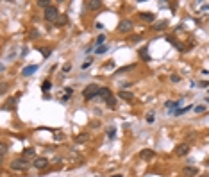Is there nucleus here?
Instances as JSON below:
<instances>
[{"label":"nucleus","instance_id":"4c0bfd02","mask_svg":"<svg viewBox=\"0 0 209 177\" xmlns=\"http://www.w3.org/2000/svg\"><path fill=\"white\" fill-rule=\"evenodd\" d=\"M111 177H123V175H120V173H114V175H111Z\"/></svg>","mask_w":209,"mask_h":177},{"label":"nucleus","instance_id":"aec40b11","mask_svg":"<svg viewBox=\"0 0 209 177\" xmlns=\"http://www.w3.org/2000/svg\"><path fill=\"white\" fill-rule=\"evenodd\" d=\"M179 104H180V100H179V102H170V100H168V102H166L165 106L168 107V111H172V113H175V107H177Z\"/></svg>","mask_w":209,"mask_h":177},{"label":"nucleus","instance_id":"f03ea898","mask_svg":"<svg viewBox=\"0 0 209 177\" xmlns=\"http://www.w3.org/2000/svg\"><path fill=\"white\" fill-rule=\"evenodd\" d=\"M98 91H100L98 84L91 82V84H88L84 90H82V97H84V100H91V98H95V97L98 95Z\"/></svg>","mask_w":209,"mask_h":177},{"label":"nucleus","instance_id":"7c9ffc66","mask_svg":"<svg viewBox=\"0 0 209 177\" xmlns=\"http://www.w3.org/2000/svg\"><path fill=\"white\" fill-rule=\"evenodd\" d=\"M38 34H39V32H38V29H32V31H31V39H36V38H38Z\"/></svg>","mask_w":209,"mask_h":177},{"label":"nucleus","instance_id":"6e6552de","mask_svg":"<svg viewBox=\"0 0 209 177\" xmlns=\"http://www.w3.org/2000/svg\"><path fill=\"white\" fill-rule=\"evenodd\" d=\"M188 152H190V145H188V143H180V145L175 147V156H179V158L186 156Z\"/></svg>","mask_w":209,"mask_h":177},{"label":"nucleus","instance_id":"72a5a7b5","mask_svg":"<svg viewBox=\"0 0 209 177\" xmlns=\"http://www.w3.org/2000/svg\"><path fill=\"white\" fill-rule=\"evenodd\" d=\"M64 93H66L68 97H72V93H73V88H64Z\"/></svg>","mask_w":209,"mask_h":177},{"label":"nucleus","instance_id":"393cba45","mask_svg":"<svg viewBox=\"0 0 209 177\" xmlns=\"http://www.w3.org/2000/svg\"><path fill=\"white\" fill-rule=\"evenodd\" d=\"M50 88H52V82H50V81H45L43 86H41V90H43V91H49Z\"/></svg>","mask_w":209,"mask_h":177},{"label":"nucleus","instance_id":"f257e3e1","mask_svg":"<svg viewBox=\"0 0 209 177\" xmlns=\"http://www.w3.org/2000/svg\"><path fill=\"white\" fill-rule=\"evenodd\" d=\"M31 166H32V165H31L29 159H25V158H16V159H13L11 165H9V168H11L13 172H27Z\"/></svg>","mask_w":209,"mask_h":177},{"label":"nucleus","instance_id":"2eb2a0df","mask_svg":"<svg viewBox=\"0 0 209 177\" xmlns=\"http://www.w3.org/2000/svg\"><path fill=\"white\" fill-rule=\"evenodd\" d=\"M191 107H195V106H186V107H180V109H175V113H173V115H175V116H180V115H184V113H188V111H190Z\"/></svg>","mask_w":209,"mask_h":177},{"label":"nucleus","instance_id":"4be33fe9","mask_svg":"<svg viewBox=\"0 0 209 177\" xmlns=\"http://www.w3.org/2000/svg\"><path fill=\"white\" fill-rule=\"evenodd\" d=\"M114 136H116V129H114V127H109V129H107V138L113 140Z\"/></svg>","mask_w":209,"mask_h":177},{"label":"nucleus","instance_id":"412c9836","mask_svg":"<svg viewBox=\"0 0 209 177\" xmlns=\"http://www.w3.org/2000/svg\"><path fill=\"white\" fill-rule=\"evenodd\" d=\"M106 104H107V107H111V109H116V98H114V97H111V98H109Z\"/></svg>","mask_w":209,"mask_h":177},{"label":"nucleus","instance_id":"2f4dec72","mask_svg":"<svg viewBox=\"0 0 209 177\" xmlns=\"http://www.w3.org/2000/svg\"><path fill=\"white\" fill-rule=\"evenodd\" d=\"M70 70H72V64H70V63H68V64H64V66H63V72H64V74H68V72H70Z\"/></svg>","mask_w":209,"mask_h":177},{"label":"nucleus","instance_id":"bb28decb","mask_svg":"<svg viewBox=\"0 0 209 177\" xmlns=\"http://www.w3.org/2000/svg\"><path fill=\"white\" fill-rule=\"evenodd\" d=\"M134 66L131 64V66H123V68H120V70H116V74H123V72H129V70H132Z\"/></svg>","mask_w":209,"mask_h":177},{"label":"nucleus","instance_id":"4468645a","mask_svg":"<svg viewBox=\"0 0 209 177\" xmlns=\"http://www.w3.org/2000/svg\"><path fill=\"white\" fill-rule=\"evenodd\" d=\"M168 24H170L168 20H161L159 24H156V25H154V29H156V31H165V29L168 27Z\"/></svg>","mask_w":209,"mask_h":177},{"label":"nucleus","instance_id":"423d86ee","mask_svg":"<svg viewBox=\"0 0 209 177\" xmlns=\"http://www.w3.org/2000/svg\"><path fill=\"white\" fill-rule=\"evenodd\" d=\"M182 175H184V177H198V168L188 165V166L182 168Z\"/></svg>","mask_w":209,"mask_h":177},{"label":"nucleus","instance_id":"dca6fc26","mask_svg":"<svg viewBox=\"0 0 209 177\" xmlns=\"http://www.w3.org/2000/svg\"><path fill=\"white\" fill-rule=\"evenodd\" d=\"M34 156H36V150H34V148H25V150H23V156H21V158L29 159V158H34Z\"/></svg>","mask_w":209,"mask_h":177},{"label":"nucleus","instance_id":"a878e982","mask_svg":"<svg viewBox=\"0 0 209 177\" xmlns=\"http://www.w3.org/2000/svg\"><path fill=\"white\" fill-rule=\"evenodd\" d=\"M106 52H107V47H106V45L97 47V50H95V54H106Z\"/></svg>","mask_w":209,"mask_h":177},{"label":"nucleus","instance_id":"9b49d317","mask_svg":"<svg viewBox=\"0 0 209 177\" xmlns=\"http://www.w3.org/2000/svg\"><path fill=\"white\" fill-rule=\"evenodd\" d=\"M139 20L141 21H148V24H152V21L156 20L152 13H139Z\"/></svg>","mask_w":209,"mask_h":177},{"label":"nucleus","instance_id":"c85d7f7f","mask_svg":"<svg viewBox=\"0 0 209 177\" xmlns=\"http://www.w3.org/2000/svg\"><path fill=\"white\" fill-rule=\"evenodd\" d=\"M104 41H106V36H98V38H97V47H102Z\"/></svg>","mask_w":209,"mask_h":177},{"label":"nucleus","instance_id":"ea45409f","mask_svg":"<svg viewBox=\"0 0 209 177\" xmlns=\"http://www.w3.org/2000/svg\"><path fill=\"white\" fill-rule=\"evenodd\" d=\"M205 100H207V102H209V97H207V98H205Z\"/></svg>","mask_w":209,"mask_h":177},{"label":"nucleus","instance_id":"a211bd4d","mask_svg":"<svg viewBox=\"0 0 209 177\" xmlns=\"http://www.w3.org/2000/svg\"><path fill=\"white\" fill-rule=\"evenodd\" d=\"M147 50H148L147 47H143L141 50H139V57H141L143 61H150V56H148V52H147Z\"/></svg>","mask_w":209,"mask_h":177},{"label":"nucleus","instance_id":"7ed1b4c3","mask_svg":"<svg viewBox=\"0 0 209 177\" xmlns=\"http://www.w3.org/2000/svg\"><path fill=\"white\" fill-rule=\"evenodd\" d=\"M43 16H45L46 21H54V24H56V20H57L61 14H59V9L52 4L50 7H46V9H45V14H43Z\"/></svg>","mask_w":209,"mask_h":177},{"label":"nucleus","instance_id":"cd10ccee","mask_svg":"<svg viewBox=\"0 0 209 177\" xmlns=\"http://www.w3.org/2000/svg\"><path fill=\"white\" fill-rule=\"evenodd\" d=\"M170 81H172V82H173V84H177V82H179V81H180V77H179V75H177V74H172V75H170Z\"/></svg>","mask_w":209,"mask_h":177},{"label":"nucleus","instance_id":"e433bc0d","mask_svg":"<svg viewBox=\"0 0 209 177\" xmlns=\"http://www.w3.org/2000/svg\"><path fill=\"white\" fill-rule=\"evenodd\" d=\"M202 9H204V11H209V4H205V6H204Z\"/></svg>","mask_w":209,"mask_h":177},{"label":"nucleus","instance_id":"9d476101","mask_svg":"<svg viewBox=\"0 0 209 177\" xmlns=\"http://www.w3.org/2000/svg\"><path fill=\"white\" fill-rule=\"evenodd\" d=\"M98 97L102 98V100H109L111 97H113V93H111V90H109V88H100V91H98Z\"/></svg>","mask_w":209,"mask_h":177},{"label":"nucleus","instance_id":"ddd939ff","mask_svg":"<svg viewBox=\"0 0 209 177\" xmlns=\"http://www.w3.org/2000/svg\"><path fill=\"white\" fill-rule=\"evenodd\" d=\"M38 70V64H31V66H25V68H23V75H25V77H29V75H32L34 72Z\"/></svg>","mask_w":209,"mask_h":177},{"label":"nucleus","instance_id":"58836bf2","mask_svg":"<svg viewBox=\"0 0 209 177\" xmlns=\"http://www.w3.org/2000/svg\"><path fill=\"white\" fill-rule=\"evenodd\" d=\"M198 177H209V175H198Z\"/></svg>","mask_w":209,"mask_h":177},{"label":"nucleus","instance_id":"f3484780","mask_svg":"<svg viewBox=\"0 0 209 177\" xmlns=\"http://www.w3.org/2000/svg\"><path fill=\"white\" fill-rule=\"evenodd\" d=\"M66 21H68V16H66V14H61V16L56 20V25L63 27V25H66Z\"/></svg>","mask_w":209,"mask_h":177},{"label":"nucleus","instance_id":"f704fd0d","mask_svg":"<svg viewBox=\"0 0 209 177\" xmlns=\"http://www.w3.org/2000/svg\"><path fill=\"white\" fill-rule=\"evenodd\" d=\"M198 86H200V88H207V86H209V82H207V81H200V82H198Z\"/></svg>","mask_w":209,"mask_h":177},{"label":"nucleus","instance_id":"0eeeda50","mask_svg":"<svg viewBox=\"0 0 209 177\" xmlns=\"http://www.w3.org/2000/svg\"><path fill=\"white\" fill-rule=\"evenodd\" d=\"M154 156H156V150H152V148H143L139 152V158L143 161H150V159H154Z\"/></svg>","mask_w":209,"mask_h":177},{"label":"nucleus","instance_id":"c756f323","mask_svg":"<svg viewBox=\"0 0 209 177\" xmlns=\"http://www.w3.org/2000/svg\"><path fill=\"white\" fill-rule=\"evenodd\" d=\"M147 123H154V113H147Z\"/></svg>","mask_w":209,"mask_h":177},{"label":"nucleus","instance_id":"473e14b6","mask_svg":"<svg viewBox=\"0 0 209 177\" xmlns=\"http://www.w3.org/2000/svg\"><path fill=\"white\" fill-rule=\"evenodd\" d=\"M89 66H91V61H86V63H82V64H81V68H82V70H86V68H89Z\"/></svg>","mask_w":209,"mask_h":177},{"label":"nucleus","instance_id":"c9c22d12","mask_svg":"<svg viewBox=\"0 0 209 177\" xmlns=\"http://www.w3.org/2000/svg\"><path fill=\"white\" fill-rule=\"evenodd\" d=\"M6 152H7V145L2 143V156H6Z\"/></svg>","mask_w":209,"mask_h":177},{"label":"nucleus","instance_id":"1a4fd4ad","mask_svg":"<svg viewBox=\"0 0 209 177\" xmlns=\"http://www.w3.org/2000/svg\"><path fill=\"white\" fill-rule=\"evenodd\" d=\"M32 166L38 168V170H45L46 166H49V159H46V158H36L34 163H32Z\"/></svg>","mask_w":209,"mask_h":177},{"label":"nucleus","instance_id":"20e7f679","mask_svg":"<svg viewBox=\"0 0 209 177\" xmlns=\"http://www.w3.org/2000/svg\"><path fill=\"white\" fill-rule=\"evenodd\" d=\"M132 27H134V24H132L131 20H122L120 24H118V32L127 34V32H131V31H132Z\"/></svg>","mask_w":209,"mask_h":177},{"label":"nucleus","instance_id":"b1692460","mask_svg":"<svg viewBox=\"0 0 209 177\" xmlns=\"http://www.w3.org/2000/svg\"><path fill=\"white\" fill-rule=\"evenodd\" d=\"M39 52L43 54V57H50V49H49V47H43V49H39Z\"/></svg>","mask_w":209,"mask_h":177},{"label":"nucleus","instance_id":"f8f14e48","mask_svg":"<svg viewBox=\"0 0 209 177\" xmlns=\"http://www.w3.org/2000/svg\"><path fill=\"white\" fill-rule=\"evenodd\" d=\"M118 97H120V98H123V100H127V102H132V98H134V95H132L131 91H125V90L118 91Z\"/></svg>","mask_w":209,"mask_h":177},{"label":"nucleus","instance_id":"5701e85b","mask_svg":"<svg viewBox=\"0 0 209 177\" xmlns=\"http://www.w3.org/2000/svg\"><path fill=\"white\" fill-rule=\"evenodd\" d=\"M193 111H195L197 115H202V113L205 111V106H195V107H193Z\"/></svg>","mask_w":209,"mask_h":177},{"label":"nucleus","instance_id":"6ab92c4d","mask_svg":"<svg viewBox=\"0 0 209 177\" xmlns=\"http://www.w3.org/2000/svg\"><path fill=\"white\" fill-rule=\"evenodd\" d=\"M88 140H89V134H88V132L77 134V138H75V141H77V143H82V141H88Z\"/></svg>","mask_w":209,"mask_h":177},{"label":"nucleus","instance_id":"39448f33","mask_svg":"<svg viewBox=\"0 0 209 177\" xmlns=\"http://www.w3.org/2000/svg\"><path fill=\"white\" fill-rule=\"evenodd\" d=\"M84 7L88 11H97V9L102 7V2L100 0H84Z\"/></svg>","mask_w":209,"mask_h":177}]
</instances>
